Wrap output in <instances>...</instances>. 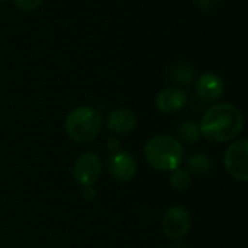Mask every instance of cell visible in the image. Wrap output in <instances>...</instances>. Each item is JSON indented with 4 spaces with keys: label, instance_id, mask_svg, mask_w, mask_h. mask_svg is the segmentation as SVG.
I'll use <instances>...</instances> for the list:
<instances>
[{
    "label": "cell",
    "instance_id": "cell-1",
    "mask_svg": "<svg viewBox=\"0 0 248 248\" xmlns=\"http://www.w3.org/2000/svg\"><path fill=\"white\" fill-rule=\"evenodd\" d=\"M201 134L214 144H224L235 140L244 128V116L240 108L232 103L212 105L199 124Z\"/></svg>",
    "mask_w": 248,
    "mask_h": 248
},
{
    "label": "cell",
    "instance_id": "cell-2",
    "mask_svg": "<svg viewBox=\"0 0 248 248\" xmlns=\"http://www.w3.org/2000/svg\"><path fill=\"white\" fill-rule=\"evenodd\" d=\"M183 145L182 142L167 134L151 137L144 147V157L147 163L158 171H171L180 167L183 161Z\"/></svg>",
    "mask_w": 248,
    "mask_h": 248
},
{
    "label": "cell",
    "instance_id": "cell-3",
    "mask_svg": "<svg viewBox=\"0 0 248 248\" xmlns=\"http://www.w3.org/2000/svg\"><path fill=\"white\" fill-rule=\"evenodd\" d=\"M102 128V116L92 106H77L65 116V132L76 144H87L96 140Z\"/></svg>",
    "mask_w": 248,
    "mask_h": 248
},
{
    "label": "cell",
    "instance_id": "cell-4",
    "mask_svg": "<svg viewBox=\"0 0 248 248\" xmlns=\"http://www.w3.org/2000/svg\"><path fill=\"white\" fill-rule=\"evenodd\" d=\"M103 170L102 158L94 153H83L80 154L71 167V176L74 182L83 187H92L99 182Z\"/></svg>",
    "mask_w": 248,
    "mask_h": 248
},
{
    "label": "cell",
    "instance_id": "cell-5",
    "mask_svg": "<svg viewBox=\"0 0 248 248\" xmlns=\"http://www.w3.org/2000/svg\"><path fill=\"white\" fill-rule=\"evenodd\" d=\"M227 173L237 182H248V141L241 138L228 145L224 154Z\"/></svg>",
    "mask_w": 248,
    "mask_h": 248
},
{
    "label": "cell",
    "instance_id": "cell-6",
    "mask_svg": "<svg viewBox=\"0 0 248 248\" xmlns=\"http://www.w3.org/2000/svg\"><path fill=\"white\" fill-rule=\"evenodd\" d=\"M192 227L190 212L183 206L169 208L161 219V230L164 235L170 240H182Z\"/></svg>",
    "mask_w": 248,
    "mask_h": 248
},
{
    "label": "cell",
    "instance_id": "cell-7",
    "mask_svg": "<svg viewBox=\"0 0 248 248\" xmlns=\"http://www.w3.org/2000/svg\"><path fill=\"white\" fill-rule=\"evenodd\" d=\"M108 169L116 182H129L137 173V160L128 151L119 150L109 155Z\"/></svg>",
    "mask_w": 248,
    "mask_h": 248
},
{
    "label": "cell",
    "instance_id": "cell-8",
    "mask_svg": "<svg viewBox=\"0 0 248 248\" xmlns=\"http://www.w3.org/2000/svg\"><path fill=\"white\" fill-rule=\"evenodd\" d=\"M196 94L202 102L212 103L218 100L225 92V83L217 73H203L196 81Z\"/></svg>",
    "mask_w": 248,
    "mask_h": 248
},
{
    "label": "cell",
    "instance_id": "cell-9",
    "mask_svg": "<svg viewBox=\"0 0 248 248\" xmlns=\"http://www.w3.org/2000/svg\"><path fill=\"white\" fill-rule=\"evenodd\" d=\"M189 100L187 93L180 87H166L155 97V106L163 113H176L182 110Z\"/></svg>",
    "mask_w": 248,
    "mask_h": 248
},
{
    "label": "cell",
    "instance_id": "cell-10",
    "mask_svg": "<svg viewBox=\"0 0 248 248\" xmlns=\"http://www.w3.org/2000/svg\"><path fill=\"white\" fill-rule=\"evenodd\" d=\"M137 124H138L137 115L131 109H126V108H118L112 110L106 118L108 129L121 135L132 132L137 128Z\"/></svg>",
    "mask_w": 248,
    "mask_h": 248
},
{
    "label": "cell",
    "instance_id": "cell-11",
    "mask_svg": "<svg viewBox=\"0 0 248 248\" xmlns=\"http://www.w3.org/2000/svg\"><path fill=\"white\" fill-rule=\"evenodd\" d=\"M169 77L173 83H176L179 86H187L192 83V80L195 77V70L190 64H187L185 61H179L170 67Z\"/></svg>",
    "mask_w": 248,
    "mask_h": 248
},
{
    "label": "cell",
    "instance_id": "cell-12",
    "mask_svg": "<svg viewBox=\"0 0 248 248\" xmlns=\"http://www.w3.org/2000/svg\"><path fill=\"white\" fill-rule=\"evenodd\" d=\"M212 161L208 154L205 153H195L187 158V170L190 174L205 176L211 171Z\"/></svg>",
    "mask_w": 248,
    "mask_h": 248
},
{
    "label": "cell",
    "instance_id": "cell-13",
    "mask_svg": "<svg viewBox=\"0 0 248 248\" xmlns=\"http://www.w3.org/2000/svg\"><path fill=\"white\" fill-rule=\"evenodd\" d=\"M177 132H179V137L187 142V144H195L201 140L202 134H201V128H199V124L193 122V121H183L179 128H177Z\"/></svg>",
    "mask_w": 248,
    "mask_h": 248
},
{
    "label": "cell",
    "instance_id": "cell-14",
    "mask_svg": "<svg viewBox=\"0 0 248 248\" xmlns=\"http://www.w3.org/2000/svg\"><path fill=\"white\" fill-rule=\"evenodd\" d=\"M170 185L173 186V189L179 190V192H185L192 185V174L189 173L187 169L183 167H177L174 170H171L170 174Z\"/></svg>",
    "mask_w": 248,
    "mask_h": 248
},
{
    "label": "cell",
    "instance_id": "cell-15",
    "mask_svg": "<svg viewBox=\"0 0 248 248\" xmlns=\"http://www.w3.org/2000/svg\"><path fill=\"white\" fill-rule=\"evenodd\" d=\"M42 3H44V0H15V6L23 12H33Z\"/></svg>",
    "mask_w": 248,
    "mask_h": 248
},
{
    "label": "cell",
    "instance_id": "cell-16",
    "mask_svg": "<svg viewBox=\"0 0 248 248\" xmlns=\"http://www.w3.org/2000/svg\"><path fill=\"white\" fill-rule=\"evenodd\" d=\"M222 0H195L196 6L205 12H209V10H214Z\"/></svg>",
    "mask_w": 248,
    "mask_h": 248
},
{
    "label": "cell",
    "instance_id": "cell-17",
    "mask_svg": "<svg viewBox=\"0 0 248 248\" xmlns=\"http://www.w3.org/2000/svg\"><path fill=\"white\" fill-rule=\"evenodd\" d=\"M108 150H109V153L110 154H113V153H116V151H119L121 150V141L118 140V138H109V141H108Z\"/></svg>",
    "mask_w": 248,
    "mask_h": 248
},
{
    "label": "cell",
    "instance_id": "cell-18",
    "mask_svg": "<svg viewBox=\"0 0 248 248\" xmlns=\"http://www.w3.org/2000/svg\"><path fill=\"white\" fill-rule=\"evenodd\" d=\"M96 190L93 189V187H86L84 189V192H83V198L86 199V201H93L94 198H96Z\"/></svg>",
    "mask_w": 248,
    "mask_h": 248
},
{
    "label": "cell",
    "instance_id": "cell-19",
    "mask_svg": "<svg viewBox=\"0 0 248 248\" xmlns=\"http://www.w3.org/2000/svg\"><path fill=\"white\" fill-rule=\"evenodd\" d=\"M171 248H187L186 244H182V243H179V244H174Z\"/></svg>",
    "mask_w": 248,
    "mask_h": 248
},
{
    "label": "cell",
    "instance_id": "cell-20",
    "mask_svg": "<svg viewBox=\"0 0 248 248\" xmlns=\"http://www.w3.org/2000/svg\"><path fill=\"white\" fill-rule=\"evenodd\" d=\"M3 1H6V0H0V3H3Z\"/></svg>",
    "mask_w": 248,
    "mask_h": 248
}]
</instances>
